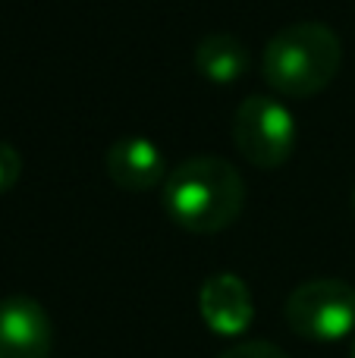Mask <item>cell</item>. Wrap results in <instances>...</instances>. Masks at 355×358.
Segmentation results:
<instances>
[{"mask_svg": "<svg viewBox=\"0 0 355 358\" xmlns=\"http://www.w3.org/2000/svg\"><path fill=\"white\" fill-rule=\"evenodd\" d=\"M242 176L217 155L186 157L164 179V208L186 233H220L242 214Z\"/></svg>", "mask_w": 355, "mask_h": 358, "instance_id": "cell-1", "label": "cell"}, {"mask_svg": "<svg viewBox=\"0 0 355 358\" xmlns=\"http://www.w3.org/2000/svg\"><path fill=\"white\" fill-rule=\"evenodd\" d=\"M343 44L324 22H296L280 29L261 54V73L274 92L287 98H312L340 73Z\"/></svg>", "mask_w": 355, "mask_h": 358, "instance_id": "cell-2", "label": "cell"}, {"mask_svg": "<svg viewBox=\"0 0 355 358\" xmlns=\"http://www.w3.org/2000/svg\"><path fill=\"white\" fill-rule=\"evenodd\" d=\"M296 117L268 94H252L233 113V142L258 170H277L296 151Z\"/></svg>", "mask_w": 355, "mask_h": 358, "instance_id": "cell-3", "label": "cell"}, {"mask_svg": "<svg viewBox=\"0 0 355 358\" xmlns=\"http://www.w3.org/2000/svg\"><path fill=\"white\" fill-rule=\"evenodd\" d=\"M287 324L314 343L346 340L355 327V289L343 280H308L287 299Z\"/></svg>", "mask_w": 355, "mask_h": 358, "instance_id": "cell-4", "label": "cell"}, {"mask_svg": "<svg viewBox=\"0 0 355 358\" xmlns=\"http://www.w3.org/2000/svg\"><path fill=\"white\" fill-rule=\"evenodd\" d=\"M54 327L41 302L29 296L0 299V358H48Z\"/></svg>", "mask_w": 355, "mask_h": 358, "instance_id": "cell-5", "label": "cell"}, {"mask_svg": "<svg viewBox=\"0 0 355 358\" xmlns=\"http://www.w3.org/2000/svg\"><path fill=\"white\" fill-rule=\"evenodd\" d=\"M201 321L220 336H239L255 317L252 292L236 273H214L198 292Z\"/></svg>", "mask_w": 355, "mask_h": 358, "instance_id": "cell-6", "label": "cell"}, {"mask_svg": "<svg viewBox=\"0 0 355 358\" xmlns=\"http://www.w3.org/2000/svg\"><path fill=\"white\" fill-rule=\"evenodd\" d=\"M107 176L123 192H148L167 179V161L151 138L129 136L110 145L104 157Z\"/></svg>", "mask_w": 355, "mask_h": 358, "instance_id": "cell-7", "label": "cell"}, {"mask_svg": "<svg viewBox=\"0 0 355 358\" xmlns=\"http://www.w3.org/2000/svg\"><path fill=\"white\" fill-rule=\"evenodd\" d=\"M195 69L211 85H233L249 73V50L230 31H211L195 48Z\"/></svg>", "mask_w": 355, "mask_h": 358, "instance_id": "cell-8", "label": "cell"}, {"mask_svg": "<svg viewBox=\"0 0 355 358\" xmlns=\"http://www.w3.org/2000/svg\"><path fill=\"white\" fill-rule=\"evenodd\" d=\"M22 176V155L10 142H0V195L10 192Z\"/></svg>", "mask_w": 355, "mask_h": 358, "instance_id": "cell-9", "label": "cell"}, {"mask_svg": "<svg viewBox=\"0 0 355 358\" xmlns=\"http://www.w3.org/2000/svg\"><path fill=\"white\" fill-rule=\"evenodd\" d=\"M220 358H289L283 349H277L274 343H264V340H249V343H239V346L226 349Z\"/></svg>", "mask_w": 355, "mask_h": 358, "instance_id": "cell-10", "label": "cell"}, {"mask_svg": "<svg viewBox=\"0 0 355 358\" xmlns=\"http://www.w3.org/2000/svg\"><path fill=\"white\" fill-rule=\"evenodd\" d=\"M349 204H352V214H355V189H352V198H349Z\"/></svg>", "mask_w": 355, "mask_h": 358, "instance_id": "cell-11", "label": "cell"}, {"mask_svg": "<svg viewBox=\"0 0 355 358\" xmlns=\"http://www.w3.org/2000/svg\"><path fill=\"white\" fill-rule=\"evenodd\" d=\"M352 358H355V343H352Z\"/></svg>", "mask_w": 355, "mask_h": 358, "instance_id": "cell-12", "label": "cell"}]
</instances>
